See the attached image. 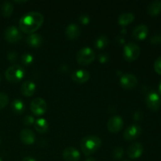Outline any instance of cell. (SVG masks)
Listing matches in <instances>:
<instances>
[{"mask_svg":"<svg viewBox=\"0 0 161 161\" xmlns=\"http://www.w3.org/2000/svg\"><path fill=\"white\" fill-rule=\"evenodd\" d=\"M124 153V150L120 146H117L113 151V157L115 160H120Z\"/></svg>","mask_w":161,"mask_h":161,"instance_id":"27","label":"cell"},{"mask_svg":"<svg viewBox=\"0 0 161 161\" xmlns=\"http://www.w3.org/2000/svg\"><path fill=\"white\" fill-rule=\"evenodd\" d=\"M20 138L24 144L29 146V145L34 144L36 142V135L30 129L25 128L20 131Z\"/></svg>","mask_w":161,"mask_h":161,"instance_id":"16","label":"cell"},{"mask_svg":"<svg viewBox=\"0 0 161 161\" xmlns=\"http://www.w3.org/2000/svg\"><path fill=\"white\" fill-rule=\"evenodd\" d=\"M22 161H36V160H35V159L31 157H25V158L22 160Z\"/></svg>","mask_w":161,"mask_h":161,"instance_id":"36","label":"cell"},{"mask_svg":"<svg viewBox=\"0 0 161 161\" xmlns=\"http://www.w3.org/2000/svg\"><path fill=\"white\" fill-rule=\"evenodd\" d=\"M36 91V85L34 82L27 80L21 84L20 91L21 94L25 97H31L35 94Z\"/></svg>","mask_w":161,"mask_h":161,"instance_id":"18","label":"cell"},{"mask_svg":"<svg viewBox=\"0 0 161 161\" xmlns=\"http://www.w3.org/2000/svg\"><path fill=\"white\" fill-rule=\"evenodd\" d=\"M154 69L159 75H161V56L159 57L154 62Z\"/></svg>","mask_w":161,"mask_h":161,"instance_id":"31","label":"cell"},{"mask_svg":"<svg viewBox=\"0 0 161 161\" xmlns=\"http://www.w3.org/2000/svg\"><path fill=\"white\" fill-rule=\"evenodd\" d=\"M102 146V140L95 135H88L82 138L80 147L86 156H91L97 152Z\"/></svg>","mask_w":161,"mask_h":161,"instance_id":"2","label":"cell"},{"mask_svg":"<svg viewBox=\"0 0 161 161\" xmlns=\"http://www.w3.org/2000/svg\"><path fill=\"white\" fill-rule=\"evenodd\" d=\"M95 58V53L91 47H85L80 49L76 54L77 62L82 65L90 64Z\"/></svg>","mask_w":161,"mask_h":161,"instance_id":"5","label":"cell"},{"mask_svg":"<svg viewBox=\"0 0 161 161\" xmlns=\"http://www.w3.org/2000/svg\"><path fill=\"white\" fill-rule=\"evenodd\" d=\"M97 59H98V61H100L102 64H105V63L108 62V60H109V57H108V55L106 54V53H100V54L98 55V57H97Z\"/></svg>","mask_w":161,"mask_h":161,"instance_id":"33","label":"cell"},{"mask_svg":"<svg viewBox=\"0 0 161 161\" xmlns=\"http://www.w3.org/2000/svg\"><path fill=\"white\" fill-rule=\"evenodd\" d=\"M124 127V119L119 116H114L108 119L107 128L111 133H117Z\"/></svg>","mask_w":161,"mask_h":161,"instance_id":"11","label":"cell"},{"mask_svg":"<svg viewBox=\"0 0 161 161\" xmlns=\"http://www.w3.org/2000/svg\"><path fill=\"white\" fill-rule=\"evenodd\" d=\"M7 58L9 61L14 62V61H17V53L14 51L9 52L7 55Z\"/></svg>","mask_w":161,"mask_h":161,"instance_id":"34","label":"cell"},{"mask_svg":"<svg viewBox=\"0 0 161 161\" xmlns=\"http://www.w3.org/2000/svg\"><path fill=\"white\" fill-rule=\"evenodd\" d=\"M80 34H81V28L76 24L71 23L66 27L65 35L66 37L69 39L73 40V39H78Z\"/></svg>","mask_w":161,"mask_h":161,"instance_id":"15","label":"cell"},{"mask_svg":"<svg viewBox=\"0 0 161 161\" xmlns=\"http://www.w3.org/2000/svg\"><path fill=\"white\" fill-rule=\"evenodd\" d=\"M25 72L23 67L17 64L9 66L5 72V76L11 83H18L25 77Z\"/></svg>","mask_w":161,"mask_h":161,"instance_id":"3","label":"cell"},{"mask_svg":"<svg viewBox=\"0 0 161 161\" xmlns=\"http://www.w3.org/2000/svg\"><path fill=\"white\" fill-rule=\"evenodd\" d=\"M138 78L134 74L126 73L121 75L119 83L123 88L126 90H132L138 85Z\"/></svg>","mask_w":161,"mask_h":161,"instance_id":"9","label":"cell"},{"mask_svg":"<svg viewBox=\"0 0 161 161\" xmlns=\"http://www.w3.org/2000/svg\"><path fill=\"white\" fill-rule=\"evenodd\" d=\"M13 11H14V5L10 2L6 1L3 3L1 7V12L3 17H10L13 14Z\"/></svg>","mask_w":161,"mask_h":161,"instance_id":"25","label":"cell"},{"mask_svg":"<svg viewBox=\"0 0 161 161\" xmlns=\"http://www.w3.org/2000/svg\"><path fill=\"white\" fill-rule=\"evenodd\" d=\"M142 133V127L137 124H132L126 128L123 134V137L127 141H133L140 136Z\"/></svg>","mask_w":161,"mask_h":161,"instance_id":"10","label":"cell"},{"mask_svg":"<svg viewBox=\"0 0 161 161\" xmlns=\"http://www.w3.org/2000/svg\"><path fill=\"white\" fill-rule=\"evenodd\" d=\"M72 79L77 83H86L89 80L90 73L88 71L84 69H78L72 74Z\"/></svg>","mask_w":161,"mask_h":161,"instance_id":"17","label":"cell"},{"mask_svg":"<svg viewBox=\"0 0 161 161\" xmlns=\"http://www.w3.org/2000/svg\"><path fill=\"white\" fill-rule=\"evenodd\" d=\"M35 118L33 117L31 115H27V116H25L24 118L23 123L25 126H31L35 124Z\"/></svg>","mask_w":161,"mask_h":161,"instance_id":"30","label":"cell"},{"mask_svg":"<svg viewBox=\"0 0 161 161\" xmlns=\"http://www.w3.org/2000/svg\"><path fill=\"white\" fill-rule=\"evenodd\" d=\"M63 158L66 161H78L80 159V153L76 148L67 147L63 150Z\"/></svg>","mask_w":161,"mask_h":161,"instance_id":"14","label":"cell"},{"mask_svg":"<svg viewBox=\"0 0 161 161\" xmlns=\"http://www.w3.org/2000/svg\"><path fill=\"white\" fill-rule=\"evenodd\" d=\"M9 103V97L5 93L0 92V109L5 108Z\"/></svg>","mask_w":161,"mask_h":161,"instance_id":"28","label":"cell"},{"mask_svg":"<svg viewBox=\"0 0 161 161\" xmlns=\"http://www.w3.org/2000/svg\"><path fill=\"white\" fill-rule=\"evenodd\" d=\"M149 34V28L146 25H138V26L134 28L131 33V36L133 39L136 40H144L146 39Z\"/></svg>","mask_w":161,"mask_h":161,"instance_id":"12","label":"cell"},{"mask_svg":"<svg viewBox=\"0 0 161 161\" xmlns=\"http://www.w3.org/2000/svg\"><path fill=\"white\" fill-rule=\"evenodd\" d=\"M26 42L31 47H39L43 42V37L37 33H32L26 38Z\"/></svg>","mask_w":161,"mask_h":161,"instance_id":"19","label":"cell"},{"mask_svg":"<svg viewBox=\"0 0 161 161\" xmlns=\"http://www.w3.org/2000/svg\"><path fill=\"white\" fill-rule=\"evenodd\" d=\"M0 161H3V160H2V159H1V158H0Z\"/></svg>","mask_w":161,"mask_h":161,"instance_id":"39","label":"cell"},{"mask_svg":"<svg viewBox=\"0 0 161 161\" xmlns=\"http://www.w3.org/2000/svg\"><path fill=\"white\" fill-rule=\"evenodd\" d=\"M124 161H128V160H124Z\"/></svg>","mask_w":161,"mask_h":161,"instance_id":"41","label":"cell"},{"mask_svg":"<svg viewBox=\"0 0 161 161\" xmlns=\"http://www.w3.org/2000/svg\"><path fill=\"white\" fill-rule=\"evenodd\" d=\"M43 16L39 12L31 11L21 17L19 21V28L21 31L32 34L43 24Z\"/></svg>","mask_w":161,"mask_h":161,"instance_id":"1","label":"cell"},{"mask_svg":"<svg viewBox=\"0 0 161 161\" xmlns=\"http://www.w3.org/2000/svg\"><path fill=\"white\" fill-rule=\"evenodd\" d=\"M79 20H80V22L83 25H87L90 23V21H91V18H90V17L87 14H81L80 17H79Z\"/></svg>","mask_w":161,"mask_h":161,"instance_id":"29","label":"cell"},{"mask_svg":"<svg viewBox=\"0 0 161 161\" xmlns=\"http://www.w3.org/2000/svg\"><path fill=\"white\" fill-rule=\"evenodd\" d=\"M146 103L149 109L152 111H157L161 106L160 96L154 91L149 92L146 96Z\"/></svg>","mask_w":161,"mask_h":161,"instance_id":"8","label":"cell"},{"mask_svg":"<svg viewBox=\"0 0 161 161\" xmlns=\"http://www.w3.org/2000/svg\"><path fill=\"white\" fill-rule=\"evenodd\" d=\"M10 106L13 112L17 113V114H21V113H23L25 110V105L21 99H14V100L11 102Z\"/></svg>","mask_w":161,"mask_h":161,"instance_id":"23","label":"cell"},{"mask_svg":"<svg viewBox=\"0 0 161 161\" xmlns=\"http://www.w3.org/2000/svg\"><path fill=\"white\" fill-rule=\"evenodd\" d=\"M134 20H135V15L132 13L126 12L119 15L118 18V23L121 26H127L129 24L132 23Z\"/></svg>","mask_w":161,"mask_h":161,"instance_id":"21","label":"cell"},{"mask_svg":"<svg viewBox=\"0 0 161 161\" xmlns=\"http://www.w3.org/2000/svg\"><path fill=\"white\" fill-rule=\"evenodd\" d=\"M159 93H160V95L161 96V82L160 85H159Z\"/></svg>","mask_w":161,"mask_h":161,"instance_id":"38","label":"cell"},{"mask_svg":"<svg viewBox=\"0 0 161 161\" xmlns=\"http://www.w3.org/2000/svg\"><path fill=\"white\" fill-rule=\"evenodd\" d=\"M150 42L153 45L161 44V35H155L150 38Z\"/></svg>","mask_w":161,"mask_h":161,"instance_id":"32","label":"cell"},{"mask_svg":"<svg viewBox=\"0 0 161 161\" xmlns=\"http://www.w3.org/2000/svg\"><path fill=\"white\" fill-rule=\"evenodd\" d=\"M0 80H1V78H0Z\"/></svg>","mask_w":161,"mask_h":161,"instance_id":"42","label":"cell"},{"mask_svg":"<svg viewBox=\"0 0 161 161\" xmlns=\"http://www.w3.org/2000/svg\"><path fill=\"white\" fill-rule=\"evenodd\" d=\"M0 143H1V139H0Z\"/></svg>","mask_w":161,"mask_h":161,"instance_id":"40","label":"cell"},{"mask_svg":"<svg viewBox=\"0 0 161 161\" xmlns=\"http://www.w3.org/2000/svg\"><path fill=\"white\" fill-rule=\"evenodd\" d=\"M147 13L149 15L153 17L159 15L161 13V1L155 0L151 2L147 6Z\"/></svg>","mask_w":161,"mask_h":161,"instance_id":"20","label":"cell"},{"mask_svg":"<svg viewBox=\"0 0 161 161\" xmlns=\"http://www.w3.org/2000/svg\"><path fill=\"white\" fill-rule=\"evenodd\" d=\"M4 37L7 42L10 43H15L22 39V32L20 28L14 25H10L5 29Z\"/></svg>","mask_w":161,"mask_h":161,"instance_id":"6","label":"cell"},{"mask_svg":"<svg viewBox=\"0 0 161 161\" xmlns=\"http://www.w3.org/2000/svg\"><path fill=\"white\" fill-rule=\"evenodd\" d=\"M20 60H21L22 64H24L25 65H30L34 61V57H33V55L31 53H25L21 55Z\"/></svg>","mask_w":161,"mask_h":161,"instance_id":"26","label":"cell"},{"mask_svg":"<svg viewBox=\"0 0 161 161\" xmlns=\"http://www.w3.org/2000/svg\"><path fill=\"white\" fill-rule=\"evenodd\" d=\"M30 108L31 113L36 116H42L47 112V104L42 97H36L33 99L30 104Z\"/></svg>","mask_w":161,"mask_h":161,"instance_id":"7","label":"cell"},{"mask_svg":"<svg viewBox=\"0 0 161 161\" xmlns=\"http://www.w3.org/2000/svg\"><path fill=\"white\" fill-rule=\"evenodd\" d=\"M35 129L39 133H45L49 129V123L44 118H39L35 121Z\"/></svg>","mask_w":161,"mask_h":161,"instance_id":"22","label":"cell"},{"mask_svg":"<svg viewBox=\"0 0 161 161\" xmlns=\"http://www.w3.org/2000/svg\"><path fill=\"white\" fill-rule=\"evenodd\" d=\"M144 152V147L140 142H135L127 149V155L131 159H138Z\"/></svg>","mask_w":161,"mask_h":161,"instance_id":"13","label":"cell"},{"mask_svg":"<svg viewBox=\"0 0 161 161\" xmlns=\"http://www.w3.org/2000/svg\"><path fill=\"white\" fill-rule=\"evenodd\" d=\"M85 161H97V160L95 158H94V157H87L85 160Z\"/></svg>","mask_w":161,"mask_h":161,"instance_id":"37","label":"cell"},{"mask_svg":"<svg viewBox=\"0 0 161 161\" xmlns=\"http://www.w3.org/2000/svg\"><path fill=\"white\" fill-rule=\"evenodd\" d=\"M141 53V48L138 44L129 42L125 44L123 50V55L126 61H134L138 58Z\"/></svg>","mask_w":161,"mask_h":161,"instance_id":"4","label":"cell"},{"mask_svg":"<svg viewBox=\"0 0 161 161\" xmlns=\"http://www.w3.org/2000/svg\"><path fill=\"white\" fill-rule=\"evenodd\" d=\"M142 118V113L141 111H137L135 113V120H140Z\"/></svg>","mask_w":161,"mask_h":161,"instance_id":"35","label":"cell"},{"mask_svg":"<svg viewBox=\"0 0 161 161\" xmlns=\"http://www.w3.org/2000/svg\"><path fill=\"white\" fill-rule=\"evenodd\" d=\"M108 42L109 41H108V36L105 35H101L97 36L94 40V47L99 50H102L108 46Z\"/></svg>","mask_w":161,"mask_h":161,"instance_id":"24","label":"cell"}]
</instances>
